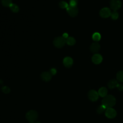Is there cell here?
<instances>
[{
	"label": "cell",
	"instance_id": "obj_23",
	"mask_svg": "<svg viewBox=\"0 0 123 123\" xmlns=\"http://www.w3.org/2000/svg\"><path fill=\"white\" fill-rule=\"evenodd\" d=\"M78 0H70L69 1V5L73 7L76 6L77 4Z\"/></svg>",
	"mask_w": 123,
	"mask_h": 123
},
{
	"label": "cell",
	"instance_id": "obj_16",
	"mask_svg": "<svg viewBox=\"0 0 123 123\" xmlns=\"http://www.w3.org/2000/svg\"><path fill=\"white\" fill-rule=\"evenodd\" d=\"M106 110V107L102 104L98 106V107L97 110V112L98 114H102L104 111H105Z\"/></svg>",
	"mask_w": 123,
	"mask_h": 123
},
{
	"label": "cell",
	"instance_id": "obj_7",
	"mask_svg": "<svg viewBox=\"0 0 123 123\" xmlns=\"http://www.w3.org/2000/svg\"><path fill=\"white\" fill-rule=\"evenodd\" d=\"M98 93L94 90H90L88 93V97L92 101H96L98 98Z\"/></svg>",
	"mask_w": 123,
	"mask_h": 123
},
{
	"label": "cell",
	"instance_id": "obj_4",
	"mask_svg": "<svg viewBox=\"0 0 123 123\" xmlns=\"http://www.w3.org/2000/svg\"><path fill=\"white\" fill-rule=\"evenodd\" d=\"M66 11L68 14L72 17H74L76 16L77 15L78 12V8L76 6L73 7L70 5H69L68 7L66 8Z\"/></svg>",
	"mask_w": 123,
	"mask_h": 123
},
{
	"label": "cell",
	"instance_id": "obj_6",
	"mask_svg": "<svg viewBox=\"0 0 123 123\" xmlns=\"http://www.w3.org/2000/svg\"><path fill=\"white\" fill-rule=\"evenodd\" d=\"M105 114L106 116L110 119H112L115 117L116 116L117 113L116 111L112 108H107L105 112Z\"/></svg>",
	"mask_w": 123,
	"mask_h": 123
},
{
	"label": "cell",
	"instance_id": "obj_10",
	"mask_svg": "<svg viewBox=\"0 0 123 123\" xmlns=\"http://www.w3.org/2000/svg\"><path fill=\"white\" fill-rule=\"evenodd\" d=\"M63 64L64 65L67 67V68H70L71 67L73 63V61L72 60V59L70 57H67L66 58H65L63 59Z\"/></svg>",
	"mask_w": 123,
	"mask_h": 123
},
{
	"label": "cell",
	"instance_id": "obj_15",
	"mask_svg": "<svg viewBox=\"0 0 123 123\" xmlns=\"http://www.w3.org/2000/svg\"><path fill=\"white\" fill-rule=\"evenodd\" d=\"M66 42L68 45L72 46L75 43V40L73 37H68L66 39Z\"/></svg>",
	"mask_w": 123,
	"mask_h": 123
},
{
	"label": "cell",
	"instance_id": "obj_1",
	"mask_svg": "<svg viewBox=\"0 0 123 123\" xmlns=\"http://www.w3.org/2000/svg\"><path fill=\"white\" fill-rule=\"evenodd\" d=\"M116 103V99L112 95H107L104 97L102 100V104L105 106L106 108H111L115 105Z\"/></svg>",
	"mask_w": 123,
	"mask_h": 123
},
{
	"label": "cell",
	"instance_id": "obj_17",
	"mask_svg": "<svg viewBox=\"0 0 123 123\" xmlns=\"http://www.w3.org/2000/svg\"><path fill=\"white\" fill-rule=\"evenodd\" d=\"M10 8L11 10V11L13 12H17L19 11V8L17 5H16L15 4L12 3L10 6Z\"/></svg>",
	"mask_w": 123,
	"mask_h": 123
},
{
	"label": "cell",
	"instance_id": "obj_14",
	"mask_svg": "<svg viewBox=\"0 0 123 123\" xmlns=\"http://www.w3.org/2000/svg\"><path fill=\"white\" fill-rule=\"evenodd\" d=\"M108 93L107 89L105 87H102L100 88L98 91V95L100 96L101 97H105L106 96H107Z\"/></svg>",
	"mask_w": 123,
	"mask_h": 123
},
{
	"label": "cell",
	"instance_id": "obj_26",
	"mask_svg": "<svg viewBox=\"0 0 123 123\" xmlns=\"http://www.w3.org/2000/svg\"><path fill=\"white\" fill-rule=\"evenodd\" d=\"M50 73L51 74V75H54L56 73V70L54 68L51 69L50 71Z\"/></svg>",
	"mask_w": 123,
	"mask_h": 123
},
{
	"label": "cell",
	"instance_id": "obj_22",
	"mask_svg": "<svg viewBox=\"0 0 123 123\" xmlns=\"http://www.w3.org/2000/svg\"><path fill=\"white\" fill-rule=\"evenodd\" d=\"M111 16L113 20H116L119 17V14L117 12L113 11L111 13Z\"/></svg>",
	"mask_w": 123,
	"mask_h": 123
},
{
	"label": "cell",
	"instance_id": "obj_25",
	"mask_svg": "<svg viewBox=\"0 0 123 123\" xmlns=\"http://www.w3.org/2000/svg\"><path fill=\"white\" fill-rule=\"evenodd\" d=\"M117 87L120 91H123V85L122 84H118Z\"/></svg>",
	"mask_w": 123,
	"mask_h": 123
},
{
	"label": "cell",
	"instance_id": "obj_21",
	"mask_svg": "<svg viewBox=\"0 0 123 123\" xmlns=\"http://www.w3.org/2000/svg\"><path fill=\"white\" fill-rule=\"evenodd\" d=\"M59 6L60 8L62 9H65V8H67L69 5H68V4L65 1H60V3H59Z\"/></svg>",
	"mask_w": 123,
	"mask_h": 123
},
{
	"label": "cell",
	"instance_id": "obj_19",
	"mask_svg": "<svg viewBox=\"0 0 123 123\" xmlns=\"http://www.w3.org/2000/svg\"><path fill=\"white\" fill-rule=\"evenodd\" d=\"M2 5L4 7H10L12 4V0H1Z\"/></svg>",
	"mask_w": 123,
	"mask_h": 123
},
{
	"label": "cell",
	"instance_id": "obj_11",
	"mask_svg": "<svg viewBox=\"0 0 123 123\" xmlns=\"http://www.w3.org/2000/svg\"><path fill=\"white\" fill-rule=\"evenodd\" d=\"M100 49V45L98 43L95 42L92 43L90 47V50L92 53H96L99 51Z\"/></svg>",
	"mask_w": 123,
	"mask_h": 123
},
{
	"label": "cell",
	"instance_id": "obj_12",
	"mask_svg": "<svg viewBox=\"0 0 123 123\" xmlns=\"http://www.w3.org/2000/svg\"><path fill=\"white\" fill-rule=\"evenodd\" d=\"M41 77L42 79L45 81H49L51 78V74L49 72H43L41 74Z\"/></svg>",
	"mask_w": 123,
	"mask_h": 123
},
{
	"label": "cell",
	"instance_id": "obj_28",
	"mask_svg": "<svg viewBox=\"0 0 123 123\" xmlns=\"http://www.w3.org/2000/svg\"><path fill=\"white\" fill-rule=\"evenodd\" d=\"M35 123H39V122H36Z\"/></svg>",
	"mask_w": 123,
	"mask_h": 123
},
{
	"label": "cell",
	"instance_id": "obj_27",
	"mask_svg": "<svg viewBox=\"0 0 123 123\" xmlns=\"http://www.w3.org/2000/svg\"><path fill=\"white\" fill-rule=\"evenodd\" d=\"M62 37L64 38H67L68 37V35L67 34V33H64L62 35Z\"/></svg>",
	"mask_w": 123,
	"mask_h": 123
},
{
	"label": "cell",
	"instance_id": "obj_5",
	"mask_svg": "<svg viewBox=\"0 0 123 123\" xmlns=\"http://www.w3.org/2000/svg\"><path fill=\"white\" fill-rule=\"evenodd\" d=\"M121 2L120 0H111L110 7L114 11L118 10L121 7Z\"/></svg>",
	"mask_w": 123,
	"mask_h": 123
},
{
	"label": "cell",
	"instance_id": "obj_3",
	"mask_svg": "<svg viewBox=\"0 0 123 123\" xmlns=\"http://www.w3.org/2000/svg\"><path fill=\"white\" fill-rule=\"evenodd\" d=\"M38 116L37 113L36 111L34 110H31L28 111L26 114V119L31 123H34L37 120Z\"/></svg>",
	"mask_w": 123,
	"mask_h": 123
},
{
	"label": "cell",
	"instance_id": "obj_20",
	"mask_svg": "<svg viewBox=\"0 0 123 123\" xmlns=\"http://www.w3.org/2000/svg\"><path fill=\"white\" fill-rule=\"evenodd\" d=\"M100 35L98 33H95L92 36V38L94 41H98L100 39Z\"/></svg>",
	"mask_w": 123,
	"mask_h": 123
},
{
	"label": "cell",
	"instance_id": "obj_9",
	"mask_svg": "<svg viewBox=\"0 0 123 123\" xmlns=\"http://www.w3.org/2000/svg\"><path fill=\"white\" fill-rule=\"evenodd\" d=\"M92 62L96 64L100 63L102 61V57L101 55L99 54H94L92 57Z\"/></svg>",
	"mask_w": 123,
	"mask_h": 123
},
{
	"label": "cell",
	"instance_id": "obj_8",
	"mask_svg": "<svg viewBox=\"0 0 123 123\" xmlns=\"http://www.w3.org/2000/svg\"><path fill=\"white\" fill-rule=\"evenodd\" d=\"M111 14V12L108 8H102L99 12V15L102 18L109 17Z\"/></svg>",
	"mask_w": 123,
	"mask_h": 123
},
{
	"label": "cell",
	"instance_id": "obj_18",
	"mask_svg": "<svg viewBox=\"0 0 123 123\" xmlns=\"http://www.w3.org/2000/svg\"><path fill=\"white\" fill-rule=\"evenodd\" d=\"M116 77L117 80L121 82H123V71H119L117 73V75H116Z\"/></svg>",
	"mask_w": 123,
	"mask_h": 123
},
{
	"label": "cell",
	"instance_id": "obj_24",
	"mask_svg": "<svg viewBox=\"0 0 123 123\" xmlns=\"http://www.w3.org/2000/svg\"><path fill=\"white\" fill-rule=\"evenodd\" d=\"M2 91L4 93H9L10 92V89L7 86H4L2 87Z\"/></svg>",
	"mask_w": 123,
	"mask_h": 123
},
{
	"label": "cell",
	"instance_id": "obj_2",
	"mask_svg": "<svg viewBox=\"0 0 123 123\" xmlns=\"http://www.w3.org/2000/svg\"><path fill=\"white\" fill-rule=\"evenodd\" d=\"M66 43V40L62 37H56L53 42V45L57 48H61L63 47Z\"/></svg>",
	"mask_w": 123,
	"mask_h": 123
},
{
	"label": "cell",
	"instance_id": "obj_13",
	"mask_svg": "<svg viewBox=\"0 0 123 123\" xmlns=\"http://www.w3.org/2000/svg\"><path fill=\"white\" fill-rule=\"evenodd\" d=\"M118 83L115 79H112L108 83V86L110 89H113L115 87H117Z\"/></svg>",
	"mask_w": 123,
	"mask_h": 123
}]
</instances>
